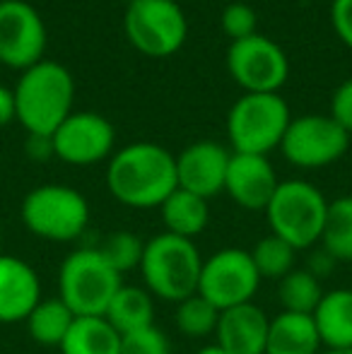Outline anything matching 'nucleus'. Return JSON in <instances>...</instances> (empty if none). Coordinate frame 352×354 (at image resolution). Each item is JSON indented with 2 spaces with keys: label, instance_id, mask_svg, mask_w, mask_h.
Here are the masks:
<instances>
[{
  "label": "nucleus",
  "instance_id": "f257e3e1",
  "mask_svg": "<svg viewBox=\"0 0 352 354\" xmlns=\"http://www.w3.org/2000/svg\"><path fill=\"white\" fill-rule=\"evenodd\" d=\"M106 188L121 205L152 210L178 188L176 157L157 142H133L111 154Z\"/></svg>",
  "mask_w": 352,
  "mask_h": 354
},
{
  "label": "nucleus",
  "instance_id": "f03ea898",
  "mask_svg": "<svg viewBox=\"0 0 352 354\" xmlns=\"http://www.w3.org/2000/svg\"><path fill=\"white\" fill-rule=\"evenodd\" d=\"M15 111L29 136L51 138L56 128L73 113L75 82L66 66L39 61L27 68L15 84Z\"/></svg>",
  "mask_w": 352,
  "mask_h": 354
},
{
  "label": "nucleus",
  "instance_id": "7ed1b4c3",
  "mask_svg": "<svg viewBox=\"0 0 352 354\" xmlns=\"http://www.w3.org/2000/svg\"><path fill=\"white\" fill-rule=\"evenodd\" d=\"M142 287L160 301L178 304L198 292L203 253L191 239L162 232L145 241L140 263Z\"/></svg>",
  "mask_w": 352,
  "mask_h": 354
},
{
  "label": "nucleus",
  "instance_id": "20e7f679",
  "mask_svg": "<svg viewBox=\"0 0 352 354\" xmlns=\"http://www.w3.org/2000/svg\"><path fill=\"white\" fill-rule=\"evenodd\" d=\"M89 203L77 188L66 183H44L22 198L19 219L41 241H77L89 227Z\"/></svg>",
  "mask_w": 352,
  "mask_h": 354
},
{
  "label": "nucleus",
  "instance_id": "39448f33",
  "mask_svg": "<svg viewBox=\"0 0 352 354\" xmlns=\"http://www.w3.org/2000/svg\"><path fill=\"white\" fill-rule=\"evenodd\" d=\"M328 212V198L304 178L280 181L263 210L270 234L290 243L295 251H311L319 246Z\"/></svg>",
  "mask_w": 352,
  "mask_h": 354
},
{
  "label": "nucleus",
  "instance_id": "423d86ee",
  "mask_svg": "<svg viewBox=\"0 0 352 354\" xmlns=\"http://www.w3.org/2000/svg\"><path fill=\"white\" fill-rule=\"evenodd\" d=\"M121 284L123 275L92 246L75 248L58 268V299L75 316H104Z\"/></svg>",
  "mask_w": 352,
  "mask_h": 354
},
{
  "label": "nucleus",
  "instance_id": "0eeeda50",
  "mask_svg": "<svg viewBox=\"0 0 352 354\" xmlns=\"http://www.w3.org/2000/svg\"><path fill=\"white\" fill-rule=\"evenodd\" d=\"M290 106L277 92H246L227 113V136L234 152L268 154L280 147L290 126Z\"/></svg>",
  "mask_w": 352,
  "mask_h": 354
},
{
  "label": "nucleus",
  "instance_id": "6e6552de",
  "mask_svg": "<svg viewBox=\"0 0 352 354\" xmlns=\"http://www.w3.org/2000/svg\"><path fill=\"white\" fill-rule=\"evenodd\" d=\"M126 37L150 58H169L183 46L188 22L174 0H133L123 17Z\"/></svg>",
  "mask_w": 352,
  "mask_h": 354
},
{
  "label": "nucleus",
  "instance_id": "1a4fd4ad",
  "mask_svg": "<svg viewBox=\"0 0 352 354\" xmlns=\"http://www.w3.org/2000/svg\"><path fill=\"white\" fill-rule=\"evenodd\" d=\"M261 275L249 248L225 246L203 258L198 294L205 297L217 311L254 301L261 287Z\"/></svg>",
  "mask_w": 352,
  "mask_h": 354
},
{
  "label": "nucleus",
  "instance_id": "9d476101",
  "mask_svg": "<svg viewBox=\"0 0 352 354\" xmlns=\"http://www.w3.org/2000/svg\"><path fill=\"white\" fill-rule=\"evenodd\" d=\"M350 149V133L328 113L292 118L280 142V152L292 167L324 169L335 164Z\"/></svg>",
  "mask_w": 352,
  "mask_h": 354
},
{
  "label": "nucleus",
  "instance_id": "9b49d317",
  "mask_svg": "<svg viewBox=\"0 0 352 354\" xmlns=\"http://www.w3.org/2000/svg\"><path fill=\"white\" fill-rule=\"evenodd\" d=\"M227 71L246 92L272 94L287 82L290 61L272 39L256 32L227 48Z\"/></svg>",
  "mask_w": 352,
  "mask_h": 354
},
{
  "label": "nucleus",
  "instance_id": "f8f14e48",
  "mask_svg": "<svg viewBox=\"0 0 352 354\" xmlns=\"http://www.w3.org/2000/svg\"><path fill=\"white\" fill-rule=\"evenodd\" d=\"M46 24L34 5L24 0H0V63L27 71L44 61Z\"/></svg>",
  "mask_w": 352,
  "mask_h": 354
},
{
  "label": "nucleus",
  "instance_id": "ddd939ff",
  "mask_svg": "<svg viewBox=\"0 0 352 354\" xmlns=\"http://www.w3.org/2000/svg\"><path fill=\"white\" fill-rule=\"evenodd\" d=\"M53 157L73 167H92L113 154L116 131L94 111H73L51 136Z\"/></svg>",
  "mask_w": 352,
  "mask_h": 354
},
{
  "label": "nucleus",
  "instance_id": "4468645a",
  "mask_svg": "<svg viewBox=\"0 0 352 354\" xmlns=\"http://www.w3.org/2000/svg\"><path fill=\"white\" fill-rule=\"evenodd\" d=\"M230 157L232 152L225 145L212 140H198L183 147L176 157L178 188L196 193L205 201L225 193Z\"/></svg>",
  "mask_w": 352,
  "mask_h": 354
},
{
  "label": "nucleus",
  "instance_id": "2eb2a0df",
  "mask_svg": "<svg viewBox=\"0 0 352 354\" xmlns=\"http://www.w3.org/2000/svg\"><path fill=\"white\" fill-rule=\"evenodd\" d=\"M277 186H280V178L268 157L232 152L225 178V193L241 210L263 212Z\"/></svg>",
  "mask_w": 352,
  "mask_h": 354
},
{
  "label": "nucleus",
  "instance_id": "dca6fc26",
  "mask_svg": "<svg viewBox=\"0 0 352 354\" xmlns=\"http://www.w3.org/2000/svg\"><path fill=\"white\" fill-rule=\"evenodd\" d=\"M41 299L39 272L22 258L0 253V323H24Z\"/></svg>",
  "mask_w": 352,
  "mask_h": 354
},
{
  "label": "nucleus",
  "instance_id": "f3484780",
  "mask_svg": "<svg viewBox=\"0 0 352 354\" xmlns=\"http://www.w3.org/2000/svg\"><path fill=\"white\" fill-rule=\"evenodd\" d=\"M268 326L270 316L254 301L225 308L215 328V342L227 354H266Z\"/></svg>",
  "mask_w": 352,
  "mask_h": 354
},
{
  "label": "nucleus",
  "instance_id": "a211bd4d",
  "mask_svg": "<svg viewBox=\"0 0 352 354\" xmlns=\"http://www.w3.org/2000/svg\"><path fill=\"white\" fill-rule=\"evenodd\" d=\"M311 318L324 350H352V287L326 289Z\"/></svg>",
  "mask_w": 352,
  "mask_h": 354
},
{
  "label": "nucleus",
  "instance_id": "6ab92c4d",
  "mask_svg": "<svg viewBox=\"0 0 352 354\" xmlns=\"http://www.w3.org/2000/svg\"><path fill=\"white\" fill-rule=\"evenodd\" d=\"M321 345L316 323L306 313L280 311L270 318L268 326L266 354H321Z\"/></svg>",
  "mask_w": 352,
  "mask_h": 354
},
{
  "label": "nucleus",
  "instance_id": "aec40b11",
  "mask_svg": "<svg viewBox=\"0 0 352 354\" xmlns=\"http://www.w3.org/2000/svg\"><path fill=\"white\" fill-rule=\"evenodd\" d=\"M160 212L165 232L191 239V241H196L207 229V222H210V205H207L205 198L196 196L191 191H183V188H176L162 203Z\"/></svg>",
  "mask_w": 352,
  "mask_h": 354
},
{
  "label": "nucleus",
  "instance_id": "412c9836",
  "mask_svg": "<svg viewBox=\"0 0 352 354\" xmlns=\"http://www.w3.org/2000/svg\"><path fill=\"white\" fill-rule=\"evenodd\" d=\"M109 323L116 328L121 335L140 328L155 326V297L147 292L142 284H121L104 313Z\"/></svg>",
  "mask_w": 352,
  "mask_h": 354
},
{
  "label": "nucleus",
  "instance_id": "4be33fe9",
  "mask_svg": "<svg viewBox=\"0 0 352 354\" xmlns=\"http://www.w3.org/2000/svg\"><path fill=\"white\" fill-rule=\"evenodd\" d=\"M58 350L61 354H121V333L104 316H77Z\"/></svg>",
  "mask_w": 352,
  "mask_h": 354
},
{
  "label": "nucleus",
  "instance_id": "5701e85b",
  "mask_svg": "<svg viewBox=\"0 0 352 354\" xmlns=\"http://www.w3.org/2000/svg\"><path fill=\"white\" fill-rule=\"evenodd\" d=\"M75 313L66 306L58 297L53 299H41L34 306V311L27 316L24 326L27 333L37 345L41 347H61V342L66 340L68 330H71Z\"/></svg>",
  "mask_w": 352,
  "mask_h": 354
},
{
  "label": "nucleus",
  "instance_id": "b1692460",
  "mask_svg": "<svg viewBox=\"0 0 352 354\" xmlns=\"http://www.w3.org/2000/svg\"><path fill=\"white\" fill-rule=\"evenodd\" d=\"M319 246L335 263H352V196L328 201V212H326Z\"/></svg>",
  "mask_w": 352,
  "mask_h": 354
},
{
  "label": "nucleus",
  "instance_id": "393cba45",
  "mask_svg": "<svg viewBox=\"0 0 352 354\" xmlns=\"http://www.w3.org/2000/svg\"><path fill=\"white\" fill-rule=\"evenodd\" d=\"M324 292L326 289L319 277L311 275L306 268H295L277 282V304H280V311L311 316L324 299Z\"/></svg>",
  "mask_w": 352,
  "mask_h": 354
},
{
  "label": "nucleus",
  "instance_id": "a878e982",
  "mask_svg": "<svg viewBox=\"0 0 352 354\" xmlns=\"http://www.w3.org/2000/svg\"><path fill=\"white\" fill-rule=\"evenodd\" d=\"M254 266L259 270L261 280H272L280 282L287 272H292L297 268V253L287 241H282L275 234H266L263 239L254 243V248H249Z\"/></svg>",
  "mask_w": 352,
  "mask_h": 354
},
{
  "label": "nucleus",
  "instance_id": "bb28decb",
  "mask_svg": "<svg viewBox=\"0 0 352 354\" xmlns=\"http://www.w3.org/2000/svg\"><path fill=\"white\" fill-rule=\"evenodd\" d=\"M174 326L188 340H205V337L215 335L217 321H220V311L207 301L201 294L183 299V301L174 304Z\"/></svg>",
  "mask_w": 352,
  "mask_h": 354
},
{
  "label": "nucleus",
  "instance_id": "cd10ccee",
  "mask_svg": "<svg viewBox=\"0 0 352 354\" xmlns=\"http://www.w3.org/2000/svg\"><path fill=\"white\" fill-rule=\"evenodd\" d=\"M97 248L118 275H126V272H133L140 268L142 253H145V241L136 232L116 229V232L106 234Z\"/></svg>",
  "mask_w": 352,
  "mask_h": 354
},
{
  "label": "nucleus",
  "instance_id": "c85d7f7f",
  "mask_svg": "<svg viewBox=\"0 0 352 354\" xmlns=\"http://www.w3.org/2000/svg\"><path fill=\"white\" fill-rule=\"evenodd\" d=\"M121 354H172L169 335L160 326H147L121 335Z\"/></svg>",
  "mask_w": 352,
  "mask_h": 354
},
{
  "label": "nucleus",
  "instance_id": "c756f323",
  "mask_svg": "<svg viewBox=\"0 0 352 354\" xmlns=\"http://www.w3.org/2000/svg\"><path fill=\"white\" fill-rule=\"evenodd\" d=\"M256 27H259V17H256V10L251 5L230 3L222 10V32L232 41H241L246 37H254Z\"/></svg>",
  "mask_w": 352,
  "mask_h": 354
},
{
  "label": "nucleus",
  "instance_id": "7c9ffc66",
  "mask_svg": "<svg viewBox=\"0 0 352 354\" xmlns=\"http://www.w3.org/2000/svg\"><path fill=\"white\" fill-rule=\"evenodd\" d=\"M328 116L333 118L335 123H340V126L352 136V77L345 80V82L333 92Z\"/></svg>",
  "mask_w": 352,
  "mask_h": 354
},
{
  "label": "nucleus",
  "instance_id": "2f4dec72",
  "mask_svg": "<svg viewBox=\"0 0 352 354\" xmlns=\"http://www.w3.org/2000/svg\"><path fill=\"white\" fill-rule=\"evenodd\" d=\"M331 22H333V29L340 37V41L352 48V0H333Z\"/></svg>",
  "mask_w": 352,
  "mask_h": 354
},
{
  "label": "nucleus",
  "instance_id": "473e14b6",
  "mask_svg": "<svg viewBox=\"0 0 352 354\" xmlns=\"http://www.w3.org/2000/svg\"><path fill=\"white\" fill-rule=\"evenodd\" d=\"M338 266V263L333 261V258L328 256V253L324 251V248L321 246H314L309 251V261H306V270L311 272V275H316L319 277V280H324L326 275H328L331 270H333V268Z\"/></svg>",
  "mask_w": 352,
  "mask_h": 354
},
{
  "label": "nucleus",
  "instance_id": "72a5a7b5",
  "mask_svg": "<svg viewBox=\"0 0 352 354\" xmlns=\"http://www.w3.org/2000/svg\"><path fill=\"white\" fill-rule=\"evenodd\" d=\"M15 118H17V111H15V92L0 84V128L8 126Z\"/></svg>",
  "mask_w": 352,
  "mask_h": 354
},
{
  "label": "nucleus",
  "instance_id": "f704fd0d",
  "mask_svg": "<svg viewBox=\"0 0 352 354\" xmlns=\"http://www.w3.org/2000/svg\"><path fill=\"white\" fill-rule=\"evenodd\" d=\"M29 154L34 159H48L53 157V142L51 138H41V136H29Z\"/></svg>",
  "mask_w": 352,
  "mask_h": 354
},
{
  "label": "nucleus",
  "instance_id": "c9c22d12",
  "mask_svg": "<svg viewBox=\"0 0 352 354\" xmlns=\"http://www.w3.org/2000/svg\"><path fill=\"white\" fill-rule=\"evenodd\" d=\"M196 354H227V352L222 350V347L217 345V342H207V345H203Z\"/></svg>",
  "mask_w": 352,
  "mask_h": 354
},
{
  "label": "nucleus",
  "instance_id": "e433bc0d",
  "mask_svg": "<svg viewBox=\"0 0 352 354\" xmlns=\"http://www.w3.org/2000/svg\"><path fill=\"white\" fill-rule=\"evenodd\" d=\"M321 354H352V350H324Z\"/></svg>",
  "mask_w": 352,
  "mask_h": 354
},
{
  "label": "nucleus",
  "instance_id": "4c0bfd02",
  "mask_svg": "<svg viewBox=\"0 0 352 354\" xmlns=\"http://www.w3.org/2000/svg\"><path fill=\"white\" fill-rule=\"evenodd\" d=\"M123 3H126V5H131V3H133V0H123Z\"/></svg>",
  "mask_w": 352,
  "mask_h": 354
},
{
  "label": "nucleus",
  "instance_id": "58836bf2",
  "mask_svg": "<svg viewBox=\"0 0 352 354\" xmlns=\"http://www.w3.org/2000/svg\"><path fill=\"white\" fill-rule=\"evenodd\" d=\"M0 241H3V232H0ZM0 253H3V251H0Z\"/></svg>",
  "mask_w": 352,
  "mask_h": 354
},
{
  "label": "nucleus",
  "instance_id": "ea45409f",
  "mask_svg": "<svg viewBox=\"0 0 352 354\" xmlns=\"http://www.w3.org/2000/svg\"><path fill=\"white\" fill-rule=\"evenodd\" d=\"M174 3H178V0H174Z\"/></svg>",
  "mask_w": 352,
  "mask_h": 354
}]
</instances>
